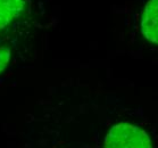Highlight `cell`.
I'll return each mask as SVG.
<instances>
[{
	"mask_svg": "<svg viewBox=\"0 0 158 148\" xmlns=\"http://www.w3.org/2000/svg\"><path fill=\"white\" fill-rule=\"evenodd\" d=\"M24 0H0V31L7 29L24 11Z\"/></svg>",
	"mask_w": 158,
	"mask_h": 148,
	"instance_id": "cell-3",
	"label": "cell"
},
{
	"mask_svg": "<svg viewBox=\"0 0 158 148\" xmlns=\"http://www.w3.org/2000/svg\"><path fill=\"white\" fill-rule=\"evenodd\" d=\"M105 148H152L148 133L131 123H118L108 131Z\"/></svg>",
	"mask_w": 158,
	"mask_h": 148,
	"instance_id": "cell-1",
	"label": "cell"
},
{
	"mask_svg": "<svg viewBox=\"0 0 158 148\" xmlns=\"http://www.w3.org/2000/svg\"><path fill=\"white\" fill-rule=\"evenodd\" d=\"M10 49L7 46L0 44V73L4 72L10 61Z\"/></svg>",
	"mask_w": 158,
	"mask_h": 148,
	"instance_id": "cell-4",
	"label": "cell"
},
{
	"mask_svg": "<svg viewBox=\"0 0 158 148\" xmlns=\"http://www.w3.org/2000/svg\"><path fill=\"white\" fill-rule=\"evenodd\" d=\"M141 33L152 44H158V0H149L141 17Z\"/></svg>",
	"mask_w": 158,
	"mask_h": 148,
	"instance_id": "cell-2",
	"label": "cell"
}]
</instances>
